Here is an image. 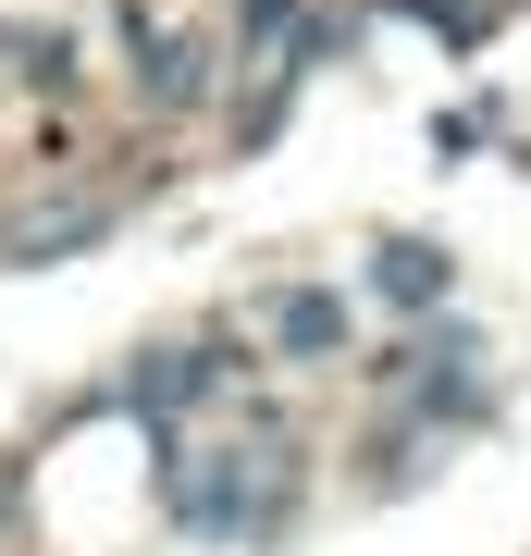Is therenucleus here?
<instances>
[{"label": "nucleus", "instance_id": "nucleus-1", "mask_svg": "<svg viewBox=\"0 0 531 556\" xmlns=\"http://www.w3.org/2000/svg\"><path fill=\"white\" fill-rule=\"evenodd\" d=\"M99 223H112V211H99V199H75V211H38V223H13V236H0V260H13V273H38L50 248H87Z\"/></svg>", "mask_w": 531, "mask_h": 556}, {"label": "nucleus", "instance_id": "nucleus-2", "mask_svg": "<svg viewBox=\"0 0 531 556\" xmlns=\"http://www.w3.org/2000/svg\"><path fill=\"white\" fill-rule=\"evenodd\" d=\"M383 285H395V298H433L445 260H433V248H383Z\"/></svg>", "mask_w": 531, "mask_h": 556}, {"label": "nucleus", "instance_id": "nucleus-3", "mask_svg": "<svg viewBox=\"0 0 531 556\" xmlns=\"http://www.w3.org/2000/svg\"><path fill=\"white\" fill-rule=\"evenodd\" d=\"M0 532H13V470H0Z\"/></svg>", "mask_w": 531, "mask_h": 556}]
</instances>
